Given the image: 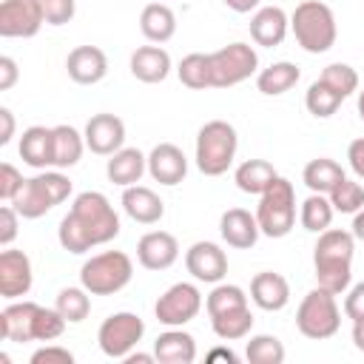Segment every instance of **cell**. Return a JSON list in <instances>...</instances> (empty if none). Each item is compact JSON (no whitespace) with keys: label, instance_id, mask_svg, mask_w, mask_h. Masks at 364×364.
Here are the masks:
<instances>
[{"label":"cell","instance_id":"8","mask_svg":"<svg viewBox=\"0 0 364 364\" xmlns=\"http://www.w3.org/2000/svg\"><path fill=\"white\" fill-rule=\"evenodd\" d=\"M296 327L304 338H313V341L333 338L341 327V310L336 296L324 287L310 290L296 310Z\"/></svg>","mask_w":364,"mask_h":364},{"label":"cell","instance_id":"29","mask_svg":"<svg viewBox=\"0 0 364 364\" xmlns=\"http://www.w3.org/2000/svg\"><path fill=\"white\" fill-rule=\"evenodd\" d=\"M279 179L276 168L267 159H245L236 171H233V182L242 193H256L262 196L273 182Z\"/></svg>","mask_w":364,"mask_h":364},{"label":"cell","instance_id":"47","mask_svg":"<svg viewBox=\"0 0 364 364\" xmlns=\"http://www.w3.org/2000/svg\"><path fill=\"white\" fill-rule=\"evenodd\" d=\"M344 316H347L350 321L364 318V282L347 287V296H344Z\"/></svg>","mask_w":364,"mask_h":364},{"label":"cell","instance_id":"54","mask_svg":"<svg viewBox=\"0 0 364 364\" xmlns=\"http://www.w3.org/2000/svg\"><path fill=\"white\" fill-rule=\"evenodd\" d=\"M353 344H355V350L364 353V318L353 321Z\"/></svg>","mask_w":364,"mask_h":364},{"label":"cell","instance_id":"38","mask_svg":"<svg viewBox=\"0 0 364 364\" xmlns=\"http://www.w3.org/2000/svg\"><path fill=\"white\" fill-rule=\"evenodd\" d=\"M284 355H287L284 344L276 336H267V333L250 336V341L245 344V358L250 364H282Z\"/></svg>","mask_w":364,"mask_h":364},{"label":"cell","instance_id":"19","mask_svg":"<svg viewBox=\"0 0 364 364\" xmlns=\"http://www.w3.org/2000/svg\"><path fill=\"white\" fill-rule=\"evenodd\" d=\"M65 71L77 85H97L108 74V57L97 46H77L68 51Z\"/></svg>","mask_w":364,"mask_h":364},{"label":"cell","instance_id":"45","mask_svg":"<svg viewBox=\"0 0 364 364\" xmlns=\"http://www.w3.org/2000/svg\"><path fill=\"white\" fill-rule=\"evenodd\" d=\"M31 364H74V353L57 344H46L31 353Z\"/></svg>","mask_w":364,"mask_h":364},{"label":"cell","instance_id":"4","mask_svg":"<svg viewBox=\"0 0 364 364\" xmlns=\"http://www.w3.org/2000/svg\"><path fill=\"white\" fill-rule=\"evenodd\" d=\"M68 196H71V179L54 168V171H43L37 176H28L9 205H14V210L23 219H40L51 208L65 202Z\"/></svg>","mask_w":364,"mask_h":364},{"label":"cell","instance_id":"17","mask_svg":"<svg viewBox=\"0 0 364 364\" xmlns=\"http://www.w3.org/2000/svg\"><path fill=\"white\" fill-rule=\"evenodd\" d=\"M179 259V242L168 230H151L136 242V262L145 270H168Z\"/></svg>","mask_w":364,"mask_h":364},{"label":"cell","instance_id":"55","mask_svg":"<svg viewBox=\"0 0 364 364\" xmlns=\"http://www.w3.org/2000/svg\"><path fill=\"white\" fill-rule=\"evenodd\" d=\"M353 236L364 239V208L358 213H353Z\"/></svg>","mask_w":364,"mask_h":364},{"label":"cell","instance_id":"18","mask_svg":"<svg viewBox=\"0 0 364 364\" xmlns=\"http://www.w3.org/2000/svg\"><path fill=\"white\" fill-rule=\"evenodd\" d=\"M290 31V17L279 6H259L250 17V40L262 48H276Z\"/></svg>","mask_w":364,"mask_h":364},{"label":"cell","instance_id":"16","mask_svg":"<svg viewBox=\"0 0 364 364\" xmlns=\"http://www.w3.org/2000/svg\"><path fill=\"white\" fill-rule=\"evenodd\" d=\"M148 173H151L154 182L173 188V185H179V182L188 176V156L182 154L179 145H173V142H159V145H154L151 154H148Z\"/></svg>","mask_w":364,"mask_h":364},{"label":"cell","instance_id":"20","mask_svg":"<svg viewBox=\"0 0 364 364\" xmlns=\"http://www.w3.org/2000/svg\"><path fill=\"white\" fill-rule=\"evenodd\" d=\"M219 233L230 247H239V250L253 247L259 242V236H262L256 213H250L245 208H228L222 213V219H219Z\"/></svg>","mask_w":364,"mask_h":364},{"label":"cell","instance_id":"39","mask_svg":"<svg viewBox=\"0 0 364 364\" xmlns=\"http://www.w3.org/2000/svg\"><path fill=\"white\" fill-rule=\"evenodd\" d=\"M239 307H247V293L239 284H222L219 282V284H213V290L205 299L208 316H219V313L239 310Z\"/></svg>","mask_w":364,"mask_h":364},{"label":"cell","instance_id":"44","mask_svg":"<svg viewBox=\"0 0 364 364\" xmlns=\"http://www.w3.org/2000/svg\"><path fill=\"white\" fill-rule=\"evenodd\" d=\"M23 182H26V176L11 162H3L0 165V199L3 202H11L17 196V191L23 188Z\"/></svg>","mask_w":364,"mask_h":364},{"label":"cell","instance_id":"51","mask_svg":"<svg viewBox=\"0 0 364 364\" xmlns=\"http://www.w3.org/2000/svg\"><path fill=\"white\" fill-rule=\"evenodd\" d=\"M230 11H236V14H250V11H256L259 9V3L262 0H222Z\"/></svg>","mask_w":364,"mask_h":364},{"label":"cell","instance_id":"50","mask_svg":"<svg viewBox=\"0 0 364 364\" xmlns=\"http://www.w3.org/2000/svg\"><path fill=\"white\" fill-rule=\"evenodd\" d=\"M0 122H3V131H0V145H9L11 136H14V114L3 105L0 108Z\"/></svg>","mask_w":364,"mask_h":364},{"label":"cell","instance_id":"36","mask_svg":"<svg viewBox=\"0 0 364 364\" xmlns=\"http://www.w3.org/2000/svg\"><path fill=\"white\" fill-rule=\"evenodd\" d=\"M341 102H344V97H341L336 88H330L327 82H321V80L310 82V88H307V94H304V105H307V111H310L316 119L333 117Z\"/></svg>","mask_w":364,"mask_h":364},{"label":"cell","instance_id":"3","mask_svg":"<svg viewBox=\"0 0 364 364\" xmlns=\"http://www.w3.org/2000/svg\"><path fill=\"white\" fill-rule=\"evenodd\" d=\"M290 31L296 43L307 54H324L336 46L338 28H336V14L327 3L321 0H304L293 9L290 14Z\"/></svg>","mask_w":364,"mask_h":364},{"label":"cell","instance_id":"5","mask_svg":"<svg viewBox=\"0 0 364 364\" xmlns=\"http://www.w3.org/2000/svg\"><path fill=\"white\" fill-rule=\"evenodd\" d=\"M236 148H239V134L228 119H210L199 128L196 134V168L205 176H222L233 159H236Z\"/></svg>","mask_w":364,"mask_h":364},{"label":"cell","instance_id":"11","mask_svg":"<svg viewBox=\"0 0 364 364\" xmlns=\"http://www.w3.org/2000/svg\"><path fill=\"white\" fill-rule=\"evenodd\" d=\"M202 310V293L196 284L191 282H176L171 284L154 304V316L159 324L165 327H182L188 321H193Z\"/></svg>","mask_w":364,"mask_h":364},{"label":"cell","instance_id":"41","mask_svg":"<svg viewBox=\"0 0 364 364\" xmlns=\"http://www.w3.org/2000/svg\"><path fill=\"white\" fill-rule=\"evenodd\" d=\"M321 82H327L330 88H336L344 100L350 97V94H355L358 91V74H355V68L353 65H347V63H330L324 71H321V77H318Z\"/></svg>","mask_w":364,"mask_h":364},{"label":"cell","instance_id":"37","mask_svg":"<svg viewBox=\"0 0 364 364\" xmlns=\"http://www.w3.org/2000/svg\"><path fill=\"white\" fill-rule=\"evenodd\" d=\"M60 313H63V318L68 321V324H80L82 318H88V313H91V293L80 284V287H63L60 293H57V304H54Z\"/></svg>","mask_w":364,"mask_h":364},{"label":"cell","instance_id":"26","mask_svg":"<svg viewBox=\"0 0 364 364\" xmlns=\"http://www.w3.org/2000/svg\"><path fill=\"white\" fill-rule=\"evenodd\" d=\"M131 74L139 82H162L171 74V54L162 46H139L131 54Z\"/></svg>","mask_w":364,"mask_h":364},{"label":"cell","instance_id":"42","mask_svg":"<svg viewBox=\"0 0 364 364\" xmlns=\"http://www.w3.org/2000/svg\"><path fill=\"white\" fill-rule=\"evenodd\" d=\"M65 318L57 307H40L37 310V318H34V341H54L63 336L65 330Z\"/></svg>","mask_w":364,"mask_h":364},{"label":"cell","instance_id":"53","mask_svg":"<svg viewBox=\"0 0 364 364\" xmlns=\"http://www.w3.org/2000/svg\"><path fill=\"white\" fill-rule=\"evenodd\" d=\"M122 361H128V364H151V361H156V355H154V353H134V350H131Z\"/></svg>","mask_w":364,"mask_h":364},{"label":"cell","instance_id":"30","mask_svg":"<svg viewBox=\"0 0 364 364\" xmlns=\"http://www.w3.org/2000/svg\"><path fill=\"white\" fill-rule=\"evenodd\" d=\"M299 77H301V71L296 63L279 60V63H270L267 68H262L256 74V88L264 97H279V94H287L299 82Z\"/></svg>","mask_w":364,"mask_h":364},{"label":"cell","instance_id":"35","mask_svg":"<svg viewBox=\"0 0 364 364\" xmlns=\"http://www.w3.org/2000/svg\"><path fill=\"white\" fill-rule=\"evenodd\" d=\"M176 74H179V82L191 91H205V88H213V80H210V60L208 54H188L182 57V63L176 65Z\"/></svg>","mask_w":364,"mask_h":364},{"label":"cell","instance_id":"33","mask_svg":"<svg viewBox=\"0 0 364 364\" xmlns=\"http://www.w3.org/2000/svg\"><path fill=\"white\" fill-rule=\"evenodd\" d=\"M333 213H336V208H333V202H330L327 193H310V196L299 205V222H301V228L310 230V233L327 230L330 222H333Z\"/></svg>","mask_w":364,"mask_h":364},{"label":"cell","instance_id":"28","mask_svg":"<svg viewBox=\"0 0 364 364\" xmlns=\"http://www.w3.org/2000/svg\"><path fill=\"white\" fill-rule=\"evenodd\" d=\"M139 31L151 43H168L176 34V14L165 3H148L139 14Z\"/></svg>","mask_w":364,"mask_h":364},{"label":"cell","instance_id":"22","mask_svg":"<svg viewBox=\"0 0 364 364\" xmlns=\"http://www.w3.org/2000/svg\"><path fill=\"white\" fill-rule=\"evenodd\" d=\"M17 151H20V159L28 168H37V171L54 168V131L46 128V125L26 128L23 136H20Z\"/></svg>","mask_w":364,"mask_h":364},{"label":"cell","instance_id":"27","mask_svg":"<svg viewBox=\"0 0 364 364\" xmlns=\"http://www.w3.org/2000/svg\"><path fill=\"white\" fill-rule=\"evenodd\" d=\"M148 171V156L139 148H119L117 154H111V159L105 162V176L108 182L128 188L136 185L142 179V173Z\"/></svg>","mask_w":364,"mask_h":364},{"label":"cell","instance_id":"13","mask_svg":"<svg viewBox=\"0 0 364 364\" xmlns=\"http://www.w3.org/2000/svg\"><path fill=\"white\" fill-rule=\"evenodd\" d=\"M185 267L196 282L219 284L228 276V253L216 242H193L185 250Z\"/></svg>","mask_w":364,"mask_h":364},{"label":"cell","instance_id":"7","mask_svg":"<svg viewBox=\"0 0 364 364\" xmlns=\"http://www.w3.org/2000/svg\"><path fill=\"white\" fill-rule=\"evenodd\" d=\"M256 222H259V230L264 236H270V239H284L296 228V191H293V182L279 176L259 196Z\"/></svg>","mask_w":364,"mask_h":364},{"label":"cell","instance_id":"31","mask_svg":"<svg viewBox=\"0 0 364 364\" xmlns=\"http://www.w3.org/2000/svg\"><path fill=\"white\" fill-rule=\"evenodd\" d=\"M341 179H344V168L330 156L310 159L301 171V182L310 188V193H330Z\"/></svg>","mask_w":364,"mask_h":364},{"label":"cell","instance_id":"10","mask_svg":"<svg viewBox=\"0 0 364 364\" xmlns=\"http://www.w3.org/2000/svg\"><path fill=\"white\" fill-rule=\"evenodd\" d=\"M145 336V321L136 316V313H111L100 330H97V341H100V350L108 355V358H125Z\"/></svg>","mask_w":364,"mask_h":364},{"label":"cell","instance_id":"25","mask_svg":"<svg viewBox=\"0 0 364 364\" xmlns=\"http://www.w3.org/2000/svg\"><path fill=\"white\" fill-rule=\"evenodd\" d=\"M154 355L159 364H193L196 361V341L182 327H168L154 341Z\"/></svg>","mask_w":364,"mask_h":364},{"label":"cell","instance_id":"52","mask_svg":"<svg viewBox=\"0 0 364 364\" xmlns=\"http://www.w3.org/2000/svg\"><path fill=\"white\" fill-rule=\"evenodd\" d=\"M208 361H228V364H239V355L230 347H213L208 353Z\"/></svg>","mask_w":364,"mask_h":364},{"label":"cell","instance_id":"56","mask_svg":"<svg viewBox=\"0 0 364 364\" xmlns=\"http://www.w3.org/2000/svg\"><path fill=\"white\" fill-rule=\"evenodd\" d=\"M358 117H361V122H364V88L358 91Z\"/></svg>","mask_w":364,"mask_h":364},{"label":"cell","instance_id":"6","mask_svg":"<svg viewBox=\"0 0 364 364\" xmlns=\"http://www.w3.org/2000/svg\"><path fill=\"white\" fill-rule=\"evenodd\" d=\"M134 276V262L122 250H102L82 262L80 284L91 296H114L119 293Z\"/></svg>","mask_w":364,"mask_h":364},{"label":"cell","instance_id":"2","mask_svg":"<svg viewBox=\"0 0 364 364\" xmlns=\"http://www.w3.org/2000/svg\"><path fill=\"white\" fill-rule=\"evenodd\" d=\"M353 253H355V236L341 228H327L318 233L313 247V267L318 287L330 290L333 296L347 293L353 282Z\"/></svg>","mask_w":364,"mask_h":364},{"label":"cell","instance_id":"14","mask_svg":"<svg viewBox=\"0 0 364 364\" xmlns=\"http://www.w3.org/2000/svg\"><path fill=\"white\" fill-rule=\"evenodd\" d=\"M85 148L100 156H111L125 148V122L117 114H94L85 122Z\"/></svg>","mask_w":364,"mask_h":364},{"label":"cell","instance_id":"23","mask_svg":"<svg viewBox=\"0 0 364 364\" xmlns=\"http://www.w3.org/2000/svg\"><path fill=\"white\" fill-rule=\"evenodd\" d=\"M250 299L256 307L267 310V313H276V310H284L287 301H290V284L282 273H273V270H262L250 279Z\"/></svg>","mask_w":364,"mask_h":364},{"label":"cell","instance_id":"24","mask_svg":"<svg viewBox=\"0 0 364 364\" xmlns=\"http://www.w3.org/2000/svg\"><path fill=\"white\" fill-rule=\"evenodd\" d=\"M122 210L139 225H156L165 216V202L145 185H128L122 188Z\"/></svg>","mask_w":364,"mask_h":364},{"label":"cell","instance_id":"9","mask_svg":"<svg viewBox=\"0 0 364 364\" xmlns=\"http://www.w3.org/2000/svg\"><path fill=\"white\" fill-rule=\"evenodd\" d=\"M208 60H210L213 88H230L259 74V54L247 43H228L219 51H210Z\"/></svg>","mask_w":364,"mask_h":364},{"label":"cell","instance_id":"15","mask_svg":"<svg viewBox=\"0 0 364 364\" xmlns=\"http://www.w3.org/2000/svg\"><path fill=\"white\" fill-rule=\"evenodd\" d=\"M34 284V270H31V259L23 250L6 247L0 253V296L14 301L20 296H26Z\"/></svg>","mask_w":364,"mask_h":364},{"label":"cell","instance_id":"40","mask_svg":"<svg viewBox=\"0 0 364 364\" xmlns=\"http://www.w3.org/2000/svg\"><path fill=\"white\" fill-rule=\"evenodd\" d=\"M327 196H330V202L338 213H358L364 208V185L355 182V179H347V176Z\"/></svg>","mask_w":364,"mask_h":364},{"label":"cell","instance_id":"46","mask_svg":"<svg viewBox=\"0 0 364 364\" xmlns=\"http://www.w3.org/2000/svg\"><path fill=\"white\" fill-rule=\"evenodd\" d=\"M17 228H20V213L14 210V205L6 202V205L0 208V245H3V247H9V245L14 242Z\"/></svg>","mask_w":364,"mask_h":364},{"label":"cell","instance_id":"21","mask_svg":"<svg viewBox=\"0 0 364 364\" xmlns=\"http://www.w3.org/2000/svg\"><path fill=\"white\" fill-rule=\"evenodd\" d=\"M37 310L40 304L37 301H11L3 313H0V336L6 341H14V344H26V341H34V318H37Z\"/></svg>","mask_w":364,"mask_h":364},{"label":"cell","instance_id":"1","mask_svg":"<svg viewBox=\"0 0 364 364\" xmlns=\"http://www.w3.org/2000/svg\"><path fill=\"white\" fill-rule=\"evenodd\" d=\"M119 236V216L105 193L82 191L74 196L68 213L60 219L57 239L68 253H85Z\"/></svg>","mask_w":364,"mask_h":364},{"label":"cell","instance_id":"43","mask_svg":"<svg viewBox=\"0 0 364 364\" xmlns=\"http://www.w3.org/2000/svg\"><path fill=\"white\" fill-rule=\"evenodd\" d=\"M46 26H65L74 20L77 11V0H40Z\"/></svg>","mask_w":364,"mask_h":364},{"label":"cell","instance_id":"12","mask_svg":"<svg viewBox=\"0 0 364 364\" xmlns=\"http://www.w3.org/2000/svg\"><path fill=\"white\" fill-rule=\"evenodd\" d=\"M46 17L40 0H3L0 3V37H34Z\"/></svg>","mask_w":364,"mask_h":364},{"label":"cell","instance_id":"48","mask_svg":"<svg viewBox=\"0 0 364 364\" xmlns=\"http://www.w3.org/2000/svg\"><path fill=\"white\" fill-rule=\"evenodd\" d=\"M347 162H350L353 173L358 179H364V136H358V139H353L347 145Z\"/></svg>","mask_w":364,"mask_h":364},{"label":"cell","instance_id":"49","mask_svg":"<svg viewBox=\"0 0 364 364\" xmlns=\"http://www.w3.org/2000/svg\"><path fill=\"white\" fill-rule=\"evenodd\" d=\"M17 77H20L17 63L3 54V57H0V91H9V88L17 82Z\"/></svg>","mask_w":364,"mask_h":364},{"label":"cell","instance_id":"32","mask_svg":"<svg viewBox=\"0 0 364 364\" xmlns=\"http://www.w3.org/2000/svg\"><path fill=\"white\" fill-rule=\"evenodd\" d=\"M54 168H74L85 151V136L71 125H54Z\"/></svg>","mask_w":364,"mask_h":364},{"label":"cell","instance_id":"34","mask_svg":"<svg viewBox=\"0 0 364 364\" xmlns=\"http://www.w3.org/2000/svg\"><path fill=\"white\" fill-rule=\"evenodd\" d=\"M210 327L222 341H239L247 338L253 330V313L250 307H239V310H228L219 316H210Z\"/></svg>","mask_w":364,"mask_h":364}]
</instances>
